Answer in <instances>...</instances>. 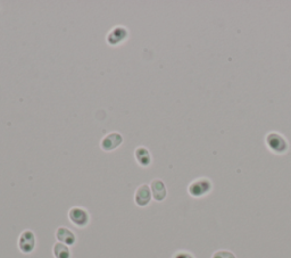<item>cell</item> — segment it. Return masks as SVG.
I'll return each instance as SVG.
<instances>
[{
	"label": "cell",
	"mask_w": 291,
	"mask_h": 258,
	"mask_svg": "<svg viewBox=\"0 0 291 258\" xmlns=\"http://www.w3.org/2000/svg\"><path fill=\"white\" fill-rule=\"evenodd\" d=\"M151 198H153V195H151L150 186H148V184H141L140 187H138L134 194V203L139 207L148 206L151 202Z\"/></svg>",
	"instance_id": "obj_7"
},
{
	"label": "cell",
	"mask_w": 291,
	"mask_h": 258,
	"mask_svg": "<svg viewBox=\"0 0 291 258\" xmlns=\"http://www.w3.org/2000/svg\"><path fill=\"white\" fill-rule=\"evenodd\" d=\"M53 255L55 258H71L72 253L68 246L61 244V242H56L53 246Z\"/></svg>",
	"instance_id": "obj_11"
},
{
	"label": "cell",
	"mask_w": 291,
	"mask_h": 258,
	"mask_svg": "<svg viewBox=\"0 0 291 258\" xmlns=\"http://www.w3.org/2000/svg\"><path fill=\"white\" fill-rule=\"evenodd\" d=\"M68 218L77 228H85L90 222V215L82 207H72L68 210Z\"/></svg>",
	"instance_id": "obj_3"
},
{
	"label": "cell",
	"mask_w": 291,
	"mask_h": 258,
	"mask_svg": "<svg viewBox=\"0 0 291 258\" xmlns=\"http://www.w3.org/2000/svg\"><path fill=\"white\" fill-rule=\"evenodd\" d=\"M129 37V31L124 26H115L108 32L106 37V41L111 46H118L123 44Z\"/></svg>",
	"instance_id": "obj_5"
},
{
	"label": "cell",
	"mask_w": 291,
	"mask_h": 258,
	"mask_svg": "<svg viewBox=\"0 0 291 258\" xmlns=\"http://www.w3.org/2000/svg\"><path fill=\"white\" fill-rule=\"evenodd\" d=\"M150 190L153 198L156 202H163L166 198V196H168V190H166L165 183L160 179H155L151 181Z\"/></svg>",
	"instance_id": "obj_8"
},
{
	"label": "cell",
	"mask_w": 291,
	"mask_h": 258,
	"mask_svg": "<svg viewBox=\"0 0 291 258\" xmlns=\"http://www.w3.org/2000/svg\"><path fill=\"white\" fill-rule=\"evenodd\" d=\"M173 258H195L191 253L185 252V250H180L173 255Z\"/></svg>",
	"instance_id": "obj_13"
},
{
	"label": "cell",
	"mask_w": 291,
	"mask_h": 258,
	"mask_svg": "<svg viewBox=\"0 0 291 258\" xmlns=\"http://www.w3.org/2000/svg\"><path fill=\"white\" fill-rule=\"evenodd\" d=\"M123 144V137L118 132H111L103 138L100 147L105 152H112Z\"/></svg>",
	"instance_id": "obj_6"
},
{
	"label": "cell",
	"mask_w": 291,
	"mask_h": 258,
	"mask_svg": "<svg viewBox=\"0 0 291 258\" xmlns=\"http://www.w3.org/2000/svg\"><path fill=\"white\" fill-rule=\"evenodd\" d=\"M135 159L138 164L142 167H148L151 164V155L150 152L146 147H138L134 153Z\"/></svg>",
	"instance_id": "obj_10"
},
{
	"label": "cell",
	"mask_w": 291,
	"mask_h": 258,
	"mask_svg": "<svg viewBox=\"0 0 291 258\" xmlns=\"http://www.w3.org/2000/svg\"><path fill=\"white\" fill-rule=\"evenodd\" d=\"M55 236L58 242H61V244L68 246V247L69 246L75 245L76 242V236L74 232L67 228H64V226H60V228L56 230Z\"/></svg>",
	"instance_id": "obj_9"
},
{
	"label": "cell",
	"mask_w": 291,
	"mask_h": 258,
	"mask_svg": "<svg viewBox=\"0 0 291 258\" xmlns=\"http://www.w3.org/2000/svg\"><path fill=\"white\" fill-rule=\"evenodd\" d=\"M211 190H212V182L206 178H201V179H197L195 181H192L188 188L189 194L191 195L192 197H196V198L204 197V196L209 194Z\"/></svg>",
	"instance_id": "obj_2"
},
{
	"label": "cell",
	"mask_w": 291,
	"mask_h": 258,
	"mask_svg": "<svg viewBox=\"0 0 291 258\" xmlns=\"http://www.w3.org/2000/svg\"><path fill=\"white\" fill-rule=\"evenodd\" d=\"M265 144L267 148L277 155H282V154L287 153L289 148L288 141L286 140V138L278 132L267 133V136L265 137Z\"/></svg>",
	"instance_id": "obj_1"
},
{
	"label": "cell",
	"mask_w": 291,
	"mask_h": 258,
	"mask_svg": "<svg viewBox=\"0 0 291 258\" xmlns=\"http://www.w3.org/2000/svg\"><path fill=\"white\" fill-rule=\"evenodd\" d=\"M212 258H236L232 252H229V250H217L214 254H213Z\"/></svg>",
	"instance_id": "obj_12"
},
{
	"label": "cell",
	"mask_w": 291,
	"mask_h": 258,
	"mask_svg": "<svg viewBox=\"0 0 291 258\" xmlns=\"http://www.w3.org/2000/svg\"><path fill=\"white\" fill-rule=\"evenodd\" d=\"M18 248L22 253L30 254L36 248V236L31 230H25L18 238Z\"/></svg>",
	"instance_id": "obj_4"
}]
</instances>
